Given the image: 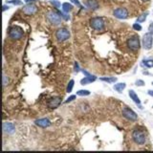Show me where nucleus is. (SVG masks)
<instances>
[{"label":"nucleus","mask_w":153,"mask_h":153,"mask_svg":"<svg viewBox=\"0 0 153 153\" xmlns=\"http://www.w3.org/2000/svg\"><path fill=\"white\" fill-rule=\"evenodd\" d=\"M72 2L73 3H75V4H77V5H79V6H80V2L78 1V0H71Z\"/></svg>","instance_id":"36"},{"label":"nucleus","mask_w":153,"mask_h":153,"mask_svg":"<svg viewBox=\"0 0 153 153\" xmlns=\"http://www.w3.org/2000/svg\"><path fill=\"white\" fill-rule=\"evenodd\" d=\"M77 95L78 96H88L90 95V91L88 90H79V91L77 92Z\"/></svg>","instance_id":"23"},{"label":"nucleus","mask_w":153,"mask_h":153,"mask_svg":"<svg viewBox=\"0 0 153 153\" xmlns=\"http://www.w3.org/2000/svg\"><path fill=\"white\" fill-rule=\"evenodd\" d=\"M61 104V98L60 97H53L48 101V106L50 108L55 109L59 106V104Z\"/></svg>","instance_id":"11"},{"label":"nucleus","mask_w":153,"mask_h":153,"mask_svg":"<svg viewBox=\"0 0 153 153\" xmlns=\"http://www.w3.org/2000/svg\"><path fill=\"white\" fill-rule=\"evenodd\" d=\"M136 85L137 86H143V85H145V82L142 80H138L136 82Z\"/></svg>","instance_id":"28"},{"label":"nucleus","mask_w":153,"mask_h":153,"mask_svg":"<svg viewBox=\"0 0 153 153\" xmlns=\"http://www.w3.org/2000/svg\"><path fill=\"white\" fill-rule=\"evenodd\" d=\"M9 6H7V5H3V12H5L6 10H9Z\"/></svg>","instance_id":"34"},{"label":"nucleus","mask_w":153,"mask_h":153,"mask_svg":"<svg viewBox=\"0 0 153 153\" xmlns=\"http://www.w3.org/2000/svg\"><path fill=\"white\" fill-rule=\"evenodd\" d=\"M101 80H102V82H108V83H114V82H117V78H115V77H107V78H101L99 79Z\"/></svg>","instance_id":"19"},{"label":"nucleus","mask_w":153,"mask_h":153,"mask_svg":"<svg viewBox=\"0 0 153 153\" xmlns=\"http://www.w3.org/2000/svg\"><path fill=\"white\" fill-rule=\"evenodd\" d=\"M153 35L151 33H146L143 36V46L145 50H149L152 47L153 43Z\"/></svg>","instance_id":"6"},{"label":"nucleus","mask_w":153,"mask_h":153,"mask_svg":"<svg viewBox=\"0 0 153 153\" xmlns=\"http://www.w3.org/2000/svg\"><path fill=\"white\" fill-rule=\"evenodd\" d=\"M82 73H83L84 75H85L86 77H90V76H92V75H91V74H89L87 71H84V70H82Z\"/></svg>","instance_id":"33"},{"label":"nucleus","mask_w":153,"mask_h":153,"mask_svg":"<svg viewBox=\"0 0 153 153\" xmlns=\"http://www.w3.org/2000/svg\"><path fill=\"white\" fill-rule=\"evenodd\" d=\"M61 8H62V11H63L64 12H69L73 10V5L70 4V3H68V2H65L61 5Z\"/></svg>","instance_id":"18"},{"label":"nucleus","mask_w":153,"mask_h":153,"mask_svg":"<svg viewBox=\"0 0 153 153\" xmlns=\"http://www.w3.org/2000/svg\"><path fill=\"white\" fill-rule=\"evenodd\" d=\"M127 46L132 51H137L141 47V42H140V38L138 36H133L130 38L127 39Z\"/></svg>","instance_id":"3"},{"label":"nucleus","mask_w":153,"mask_h":153,"mask_svg":"<svg viewBox=\"0 0 153 153\" xmlns=\"http://www.w3.org/2000/svg\"><path fill=\"white\" fill-rule=\"evenodd\" d=\"M148 31H149V33H151L152 35H153V22L150 23V25H149V27H148Z\"/></svg>","instance_id":"32"},{"label":"nucleus","mask_w":153,"mask_h":153,"mask_svg":"<svg viewBox=\"0 0 153 153\" xmlns=\"http://www.w3.org/2000/svg\"><path fill=\"white\" fill-rule=\"evenodd\" d=\"M113 15L118 19H126L128 16V12L126 8H118L113 12Z\"/></svg>","instance_id":"9"},{"label":"nucleus","mask_w":153,"mask_h":153,"mask_svg":"<svg viewBox=\"0 0 153 153\" xmlns=\"http://www.w3.org/2000/svg\"><path fill=\"white\" fill-rule=\"evenodd\" d=\"M26 3H33V2H36V1H38V0H24Z\"/></svg>","instance_id":"35"},{"label":"nucleus","mask_w":153,"mask_h":153,"mask_svg":"<svg viewBox=\"0 0 153 153\" xmlns=\"http://www.w3.org/2000/svg\"><path fill=\"white\" fill-rule=\"evenodd\" d=\"M129 97H130V99H132V101L135 102V104L137 105H139V107L140 108H143L142 106H141V101H140V99H139V97L137 96V94L135 93V91H133V90H129Z\"/></svg>","instance_id":"14"},{"label":"nucleus","mask_w":153,"mask_h":153,"mask_svg":"<svg viewBox=\"0 0 153 153\" xmlns=\"http://www.w3.org/2000/svg\"><path fill=\"white\" fill-rule=\"evenodd\" d=\"M126 83H124V82H121V83L115 84L113 88H114L115 91H117L119 93H121V92H123V90L126 88Z\"/></svg>","instance_id":"17"},{"label":"nucleus","mask_w":153,"mask_h":153,"mask_svg":"<svg viewBox=\"0 0 153 153\" xmlns=\"http://www.w3.org/2000/svg\"><path fill=\"white\" fill-rule=\"evenodd\" d=\"M8 3H10V4H12V5H15V6L23 5V2L21 1V0H10V1H8Z\"/></svg>","instance_id":"24"},{"label":"nucleus","mask_w":153,"mask_h":153,"mask_svg":"<svg viewBox=\"0 0 153 153\" xmlns=\"http://www.w3.org/2000/svg\"><path fill=\"white\" fill-rule=\"evenodd\" d=\"M46 17H47V19L49 20V22L53 24V25H59L61 23V15L59 12H49L47 15H46Z\"/></svg>","instance_id":"2"},{"label":"nucleus","mask_w":153,"mask_h":153,"mask_svg":"<svg viewBox=\"0 0 153 153\" xmlns=\"http://www.w3.org/2000/svg\"><path fill=\"white\" fill-rule=\"evenodd\" d=\"M142 1H143V2H148V1H149V0H142Z\"/></svg>","instance_id":"38"},{"label":"nucleus","mask_w":153,"mask_h":153,"mask_svg":"<svg viewBox=\"0 0 153 153\" xmlns=\"http://www.w3.org/2000/svg\"><path fill=\"white\" fill-rule=\"evenodd\" d=\"M152 85H153V82H152Z\"/></svg>","instance_id":"39"},{"label":"nucleus","mask_w":153,"mask_h":153,"mask_svg":"<svg viewBox=\"0 0 153 153\" xmlns=\"http://www.w3.org/2000/svg\"><path fill=\"white\" fill-rule=\"evenodd\" d=\"M123 116L129 121H137V119H138L137 114L132 110V109H130L128 107L123 108Z\"/></svg>","instance_id":"8"},{"label":"nucleus","mask_w":153,"mask_h":153,"mask_svg":"<svg viewBox=\"0 0 153 153\" xmlns=\"http://www.w3.org/2000/svg\"><path fill=\"white\" fill-rule=\"evenodd\" d=\"M75 99H76V96H75V95H73V96H70L69 98H68V99H66V101L64 102V104H68V102H73Z\"/></svg>","instance_id":"26"},{"label":"nucleus","mask_w":153,"mask_h":153,"mask_svg":"<svg viewBox=\"0 0 153 153\" xmlns=\"http://www.w3.org/2000/svg\"><path fill=\"white\" fill-rule=\"evenodd\" d=\"M90 26L94 30L102 31L104 28V21L102 17H93L90 19Z\"/></svg>","instance_id":"4"},{"label":"nucleus","mask_w":153,"mask_h":153,"mask_svg":"<svg viewBox=\"0 0 153 153\" xmlns=\"http://www.w3.org/2000/svg\"><path fill=\"white\" fill-rule=\"evenodd\" d=\"M51 3H52L53 5L55 6L56 8H59V7H60V3H59V2H58V1H55V0H54V1H53V0H52V1H51Z\"/></svg>","instance_id":"29"},{"label":"nucleus","mask_w":153,"mask_h":153,"mask_svg":"<svg viewBox=\"0 0 153 153\" xmlns=\"http://www.w3.org/2000/svg\"><path fill=\"white\" fill-rule=\"evenodd\" d=\"M148 94L149 96L153 97V91H152V90H148Z\"/></svg>","instance_id":"37"},{"label":"nucleus","mask_w":153,"mask_h":153,"mask_svg":"<svg viewBox=\"0 0 153 153\" xmlns=\"http://www.w3.org/2000/svg\"><path fill=\"white\" fill-rule=\"evenodd\" d=\"M143 65L146 68H152L153 67V59H148V60H143Z\"/></svg>","instance_id":"21"},{"label":"nucleus","mask_w":153,"mask_h":153,"mask_svg":"<svg viewBox=\"0 0 153 153\" xmlns=\"http://www.w3.org/2000/svg\"><path fill=\"white\" fill-rule=\"evenodd\" d=\"M133 29L135 31H142V26L139 23H135L133 24Z\"/></svg>","instance_id":"25"},{"label":"nucleus","mask_w":153,"mask_h":153,"mask_svg":"<svg viewBox=\"0 0 153 153\" xmlns=\"http://www.w3.org/2000/svg\"><path fill=\"white\" fill-rule=\"evenodd\" d=\"M56 37H57L58 42H63L66 41L67 39H69L70 37V32L65 28H61V29H58L56 33Z\"/></svg>","instance_id":"5"},{"label":"nucleus","mask_w":153,"mask_h":153,"mask_svg":"<svg viewBox=\"0 0 153 153\" xmlns=\"http://www.w3.org/2000/svg\"><path fill=\"white\" fill-rule=\"evenodd\" d=\"M85 4L91 10H98L99 9V3L97 0H87Z\"/></svg>","instance_id":"15"},{"label":"nucleus","mask_w":153,"mask_h":153,"mask_svg":"<svg viewBox=\"0 0 153 153\" xmlns=\"http://www.w3.org/2000/svg\"><path fill=\"white\" fill-rule=\"evenodd\" d=\"M9 36L12 39H20L23 36V31L19 27H12L9 32Z\"/></svg>","instance_id":"7"},{"label":"nucleus","mask_w":153,"mask_h":153,"mask_svg":"<svg viewBox=\"0 0 153 153\" xmlns=\"http://www.w3.org/2000/svg\"><path fill=\"white\" fill-rule=\"evenodd\" d=\"M3 131L7 134H12L15 131V127L14 126V123H8V121L3 123Z\"/></svg>","instance_id":"12"},{"label":"nucleus","mask_w":153,"mask_h":153,"mask_svg":"<svg viewBox=\"0 0 153 153\" xmlns=\"http://www.w3.org/2000/svg\"><path fill=\"white\" fill-rule=\"evenodd\" d=\"M36 10H37V8L34 3H27V5L23 6V8H22L23 12L28 15L34 14L36 12Z\"/></svg>","instance_id":"10"},{"label":"nucleus","mask_w":153,"mask_h":153,"mask_svg":"<svg viewBox=\"0 0 153 153\" xmlns=\"http://www.w3.org/2000/svg\"><path fill=\"white\" fill-rule=\"evenodd\" d=\"M74 80H71L69 83H68V85H67V89H66V92L67 93H71L72 92V90H73V87H74Z\"/></svg>","instance_id":"22"},{"label":"nucleus","mask_w":153,"mask_h":153,"mask_svg":"<svg viewBox=\"0 0 153 153\" xmlns=\"http://www.w3.org/2000/svg\"><path fill=\"white\" fill-rule=\"evenodd\" d=\"M59 14H60V15H61V17H63L65 20H68L69 19V16H68V15L66 14H63V12H59Z\"/></svg>","instance_id":"31"},{"label":"nucleus","mask_w":153,"mask_h":153,"mask_svg":"<svg viewBox=\"0 0 153 153\" xmlns=\"http://www.w3.org/2000/svg\"><path fill=\"white\" fill-rule=\"evenodd\" d=\"M96 80H97V77L92 75V76H90V77H85L84 79H82L80 80V84H82V85H86V84L94 82Z\"/></svg>","instance_id":"16"},{"label":"nucleus","mask_w":153,"mask_h":153,"mask_svg":"<svg viewBox=\"0 0 153 153\" xmlns=\"http://www.w3.org/2000/svg\"><path fill=\"white\" fill-rule=\"evenodd\" d=\"M80 66H79V63H78V62L76 61L75 62V72H80Z\"/></svg>","instance_id":"30"},{"label":"nucleus","mask_w":153,"mask_h":153,"mask_svg":"<svg viewBox=\"0 0 153 153\" xmlns=\"http://www.w3.org/2000/svg\"><path fill=\"white\" fill-rule=\"evenodd\" d=\"M9 82V80L7 79V77L5 76V74H3V86H6Z\"/></svg>","instance_id":"27"},{"label":"nucleus","mask_w":153,"mask_h":153,"mask_svg":"<svg viewBox=\"0 0 153 153\" xmlns=\"http://www.w3.org/2000/svg\"><path fill=\"white\" fill-rule=\"evenodd\" d=\"M148 12H143V14L137 18V23H142V22H143V21H145L146 17H148Z\"/></svg>","instance_id":"20"},{"label":"nucleus","mask_w":153,"mask_h":153,"mask_svg":"<svg viewBox=\"0 0 153 153\" xmlns=\"http://www.w3.org/2000/svg\"><path fill=\"white\" fill-rule=\"evenodd\" d=\"M35 123L36 126H38L39 127H42V128H46V127L50 126V124H51L50 120H48V119H46V118L38 119V120H36Z\"/></svg>","instance_id":"13"},{"label":"nucleus","mask_w":153,"mask_h":153,"mask_svg":"<svg viewBox=\"0 0 153 153\" xmlns=\"http://www.w3.org/2000/svg\"><path fill=\"white\" fill-rule=\"evenodd\" d=\"M132 139H133V141L137 143V145H143L146 141L145 133L141 129L135 128L132 132Z\"/></svg>","instance_id":"1"}]
</instances>
